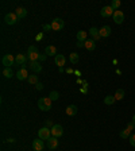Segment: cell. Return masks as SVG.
<instances>
[{
  "label": "cell",
  "instance_id": "6da1fadb",
  "mask_svg": "<svg viewBox=\"0 0 135 151\" xmlns=\"http://www.w3.org/2000/svg\"><path fill=\"white\" fill-rule=\"evenodd\" d=\"M38 108L43 112H47L51 109V100L50 97H41L38 100Z\"/></svg>",
  "mask_w": 135,
  "mask_h": 151
},
{
  "label": "cell",
  "instance_id": "7a4b0ae2",
  "mask_svg": "<svg viewBox=\"0 0 135 151\" xmlns=\"http://www.w3.org/2000/svg\"><path fill=\"white\" fill-rule=\"evenodd\" d=\"M1 63H3L6 67H11L12 65H15V57L12 54H6L1 58Z\"/></svg>",
  "mask_w": 135,
  "mask_h": 151
},
{
  "label": "cell",
  "instance_id": "3957f363",
  "mask_svg": "<svg viewBox=\"0 0 135 151\" xmlns=\"http://www.w3.org/2000/svg\"><path fill=\"white\" fill-rule=\"evenodd\" d=\"M65 26V22L61 18H56L53 22H51V30L53 31H61Z\"/></svg>",
  "mask_w": 135,
  "mask_h": 151
},
{
  "label": "cell",
  "instance_id": "277c9868",
  "mask_svg": "<svg viewBox=\"0 0 135 151\" xmlns=\"http://www.w3.org/2000/svg\"><path fill=\"white\" fill-rule=\"evenodd\" d=\"M38 136L39 139H42V140H47L50 136H51V130L47 128V127H43L41 130L38 131Z\"/></svg>",
  "mask_w": 135,
  "mask_h": 151
},
{
  "label": "cell",
  "instance_id": "5b68a950",
  "mask_svg": "<svg viewBox=\"0 0 135 151\" xmlns=\"http://www.w3.org/2000/svg\"><path fill=\"white\" fill-rule=\"evenodd\" d=\"M18 16H16V14L15 12H10V14H7L6 16H4V22L7 23V25L10 26H14L16 22H18Z\"/></svg>",
  "mask_w": 135,
  "mask_h": 151
},
{
  "label": "cell",
  "instance_id": "8992f818",
  "mask_svg": "<svg viewBox=\"0 0 135 151\" xmlns=\"http://www.w3.org/2000/svg\"><path fill=\"white\" fill-rule=\"evenodd\" d=\"M50 130H51V136H54V138H60V136H62V133H64V128H62V126H60V124H54Z\"/></svg>",
  "mask_w": 135,
  "mask_h": 151
},
{
  "label": "cell",
  "instance_id": "52a82bcc",
  "mask_svg": "<svg viewBox=\"0 0 135 151\" xmlns=\"http://www.w3.org/2000/svg\"><path fill=\"white\" fill-rule=\"evenodd\" d=\"M114 12H115V11L112 10L111 6H105V7H103V8H101V11H100V14H101L103 18H110V16H114Z\"/></svg>",
  "mask_w": 135,
  "mask_h": 151
},
{
  "label": "cell",
  "instance_id": "ba28073f",
  "mask_svg": "<svg viewBox=\"0 0 135 151\" xmlns=\"http://www.w3.org/2000/svg\"><path fill=\"white\" fill-rule=\"evenodd\" d=\"M27 55H25V54L19 53L18 55L15 57V65H22V66H26V62H27Z\"/></svg>",
  "mask_w": 135,
  "mask_h": 151
},
{
  "label": "cell",
  "instance_id": "9c48e42d",
  "mask_svg": "<svg viewBox=\"0 0 135 151\" xmlns=\"http://www.w3.org/2000/svg\"><path fill=\"white\" fill-rule=\"evenodd\" d=\"M114 22L116 25H122L123 22H124V14L122 12V11H115L114 12Z\"/></svg>",
  "mask_w": 135,
  "mask_h": 151
},
{
  "label": "cell",
  "instance_id": "30bf717a",
  "mask_svg": "<svg viewBox=\"0 0 135 151\" xmlns=\"http://www.w3.org/2000/svg\"><path fill=\"white\" fill-rule=\"evenodd\" d=\"M29 72H27V69L26 67H22L20 70H18V73H16V78L18 80H20V81H23V80H27L29 78Z\"/></svg>",
  "mask_w": 135,
  "mask_h": 151
},
{
  "label": "cell",
  "instance_id": "8fae6325",
  "mask_svg": "<svg viewBox=\"0 0 135 151\" xmlns=\"http://www.w3.org/2000/svg\"><path fill=\"white\" fill-rule=\"evenodd\" d=\"M47 147L50 150H56L58 147V138H54V136H50L47 139Z\"/></svg>",
  "mask_w": 135,
  "mask_h": 151
},
{
  "label": "cell",
  "instance_id": "7c38bea8",
  "mask_svg": "<svg viewBox=\"0 0 135 151\" xmlns=\"http://www.w3.org/2000/svg\"><path fill=\"white\" fill-rule=\"evenodd\" d=\"M30 69L37 74L39 72H42V65H41L39 61H34V62H30Z\"/></svg>",
  "mask_w": 135,
  "mask_h": 151
},
{
  "label": "cell",
  "instance_id": "4fadbf2b",
  "mask_svg": "<svg viewBox=\"0 0 135 151\" xmlns=\"http://www.w3.org/2000/svg\"><path fill=\"white\" fill-rule=\"evenodd\" d=\"M43 146H45V144H43L42 139H34V140H32V148L35 151H42Z\"/></svg>",
  "mask_w": 135,
  "mask_h": 151
},
{
  "label": "cell",
  "instance_id": "5bb4252c",
  "mask_svg": "<svg viewBox=\"0 0 135 151\" xmlns=\"http://www.w3.org/2000/svg\"><path fill=\"white\" fill-rule=\"evenodd\" d=\"M89 34H91V37L93 38V41L96 42L97 39H100L101 37H100V30L96 27H91V30H89Z\"/></svg>",
  "mask_w": 135,
  "mask_h": 151
},
{
  "label": "cell",
  "instance_id": "9a60e30c",
  "mask_svg": "<svg viewBox=\"0 0 135 151\" xmlns=\"http://www.w3.org/2000/svg\"><path fill=\"white\" fill-rule=\"evenodd\" d=\"M15 14H16V16H18L19 19H23L27 16V11H26L25 7H18L15 10Z\"/></svg>",
  "mask_w": 135,
  "mask_h": 151
},
{
  "label": "cell",
  "instance_id": "2e32d148",
  "mask_svg": "<svg viewBox=\"0 0 135 151\" xmlns=\"http://www.w3.org/2000/svg\"><path fill=\"white\" fill-rule=\"evenodd\" d=\"M56 65H57V66H60V67H62L65 65V62H66V58H65L64 55H62V54H57V55H56Z\"/></svg>",
  "mask_w": 135,
  "mask_h": 151
},
{
  "label": "cell",
  "instance_id": "e0dca14e",
  "mask_svg": "<svg viewBox=\"0 0 135 151\" xmlns=\"http://www.w3.org/2000/svg\"><path fill=\"white\" fill-rule=\"evenodd\" d=\"M111 35V27L110 26H104V27L100 28V37L101 38H107V37Z\"/></svg>",
  "mask_w": 135,
  "mask_h": 151
},
{
  "label": "cell",
  "instance_id": "ac0fdd59",
  "mask_svg": "<svg viewBox=\"0 0 135 151\" xmlns=\"http://www.w3.org/2000/svg\"><path fill=\"white\" fill-rule=\"evenodd\" d=\"M84 47H85L86 50H89V51H93V50L96 49V43H95V41H93V39H86Z\"/></svg>",
  "mask_w": 135,
  "mask_h": 151
},
{
  "label": "cell",
  "instance_id": "d6986e66",
  "mask_svg": "<svg viewBox=\"0 0 135 151\" xmlns=\"http://www.w3.org/2000/svg\"><path fill=\"white\" fill-rule=\"evenodd\" d=\"M39 51H27V58L30 60V62H34V61L39 60Z\"/></svg>",
  "mask_w": 135,
  "mask_h": 151
},
{
  "label": "cell",
  "instance_id": "ffe728a7",
  "mask_svg": "<svg viewBox=\"0 0 135 151\" xmlns=\"http://www.w3.org/2000/svg\"><path fill=\"white\" fill-rule=\"evenodd\" d=\"M45 54H46L47 57L49 55H57V49H56V46H46V49H45Z\"/></svg>",
  "mask_w": 135,
  "mask_h": 151
},
{
  "label": "cell",
  "instance_id": "44dd1931",
  "mask_svg": "<svg viewBox=\"0 0 135 151\" xmlns=\"http://www.w3.org/2000/svg\"><path fill=\"white\" fill-rule=\"evenodd\" d=\"M65 112H66V115L68 116H75L76 113H77V107L76 105H68L66 107V109H65Z\"/></svg>",
  "mask_w": 135,
  "mask_h": 151
},
{
  "label": "cell",
  "instance_id": "7402d4cb",
  "mask_svg": "<svg viewBox=\"0 0 135 151\" xmlns=\"http://www.w3.org/2000/svg\"><path fill=\"white\" fill-rule=\"evenodd\" d=\"M115 101H116L115 96H105V97H104V104H105V105H112Z\"/></svg>",
  "mask_w": 135,
  "mask_h": 151
},
{
  "label": "cell",
  "instance_id": "603a6c76",
  "mask_svg": "<svg viewBox=\"0 0 135 151\" xmlns=\"http://www.w3.org/2000/svg\"><path fill=\"white\" fill-rule=\"evenodd\" d=\"M119 135H120L122 139H130V136H131V131L126 128V130H122Z\"/></svg>",
  "mask_w": 135,
  "mask_h": 151
},
{
  "label": "cell",
  "instance_id": "cb8c5ba5",
  "mask_svg": "<svg viewBox=\"0 0 135 151\" xmlns=\"http://www.w3.org/2000/svg\"><path fill=\"white\" fill-rule=\"evenodd\" d=\"M77 41L78 42H85L86 41V32L85 31H78L77 32Z\"/></svg>",
  "mask_w": 135,
  "mask_h": 151
},
{
  "label": "cell",
  "instance_id": "d4e9b609",
  "mask_svg": "<svg viewBox=\"0 0 135 151\" xmlns=\"http://www.w3.org/2000/svg\"><path fill=\"white\" fill-rule=\"evenodd\" d=\"M27 81H29V84L37 85V84H38V76H37L35 73H34V74H30L29 78H27Z\"/></svg>",
  "mask_w": 135,
  "mask_h": 151
},
{
  "label": "cell",
  "instance_id": "484cf974",
  "mask_svg": "<svg viewBox=\"0 0 135 151\" xmlns=\"http://www.w3.org/2000/svg\"><path fill=\"white\" fill-rule=\"evenodd\" d=\"M3 76L6 78H12L14 77V72L11 70V67H6V69L3 70Z\"/></svg>",
  "mask_w": 135,
  "mask_h": 151
},
{
  "label": "cell",
  "instance_id": "4316f807",
  "mask_svg": "<svg viewBox=\"0 0 135 151\" xmlns=\"http://www.w3.org/2000/svg\"><path fill=\"white\" fill-rule=\"evenodd\" d=\"M69 60H70V62L73 63V65H76V63L78 62V60H80V57H78L77 53H70V55H69Z\"/></svg>",
  "mask_w": 135,
  "mask_h": 151
},
{
  "label": "cell",
  "instance_id": "83f0119b",
  "mask_svg": "<svg viewBox=\"0 0 135 151\" xmlns=\"http://www.w3.org/2000/svg\"><path fill=\"white\" fill-rule=\"evenodd\" d=\"M123 97H124V91L123 89H117L116 93H115V98L116 100H123Z\"/></svg>",
  "mask_w": 135,
  "mask_h": 151
},
{
  "label": "cell",
  "instance_id": "f1b7e54d",
  "mask_svg": "<svg viewBox=\"0 0 135 151\" xmlns=\"http://www.w3.org/2000/svg\"><path fill=\"white\" fill-rule=\"evenodd\" d=\"M50 100H51V101H56V100H58V97H60V93H58L57 91H51L50 92Z\"/></svg>",
  "mask_w": 135,
  "mask_h": 151
},
{
  "label": "cell",
  "instance_id": "f546056e",
  "mask_svg": "<svg viewBox=\"0 0 135 151\" xmlns=\"http://www.w3.org/2000/svg\"><path fill=\"white\" fill-rule=\"evenodd\" d=\"M120 0H114L112 3H111V7H112V10L114 11H117V8L120 7Z\"/></svg>",
  "mask_w": 135,
  "mask_h": 151
},
{
  "label": "cell",
  "instance_id": "4dcf8cb0",
  "mask_svg": "<svg viewBox=\"0 0 135 151\" xmlns=\"http://www.w3.org/2000/svg\"><path fill=\"white\" fill-rule=\"evenodd\" d=\"M128 140H130V144H131L132 147H135V133H132L131 136H130V139H128Z\"/></svg>",
  "mask_w": 135,
  "mask_h": 151
},
{
  "label": "cell",
  "instance_id": "1f68e13d",
  "mask_svg": "<svg viewBox=\"0 0 135 151\" xmlns=\"http://www.w3.org/2000/svg\"><path fill=\"white\" fill-rule=\"evenodd\" d=\"M134 128H135V124L132 123V122H131V123H128V124H127V130L132 131V130H134Z\"/></svg>",
  "mask_w": 135,
  "mask_h": 151
},
{
  "label": "cell",
  "instance_id": "d6a6232c",
  "mask_svg": "<svg viewBox=\"0 0 135 151\" xmlns=\"http://www.w3.org/2000/svg\"><path fill=\"white\" fill-rule=\"evenodd\" d=\"M43 30H45V31H49V30H51V25H43Z\"/></svg>",
  "mask_w": 135,
  "mask_h": 151
},
{
  "label": "cell",
  "instance_id": "836d02e7",
  "mask_svg": "<svg viewBox=\"0 0 135 151\" xmlns=\"http://www.w3.org/2000/svg\"><path fill=\"white\" fill-rule=\"evenodd\" d=\"M29 51H38V49H37V46L32 45V46H30L29 47Z\"/></svg>",
  "mask_w": 135,
  "mask_h": 151
},
{
  "label": "cell",
  "instance_id": "e575fe53",
  "mask_svg": "<svg viewBox=\"0 0 135 151\" xmlns=\"http://www.w3.org/2000/svg\"><path fill=\"white\" fill-rule=\"evenodd\" d=\"M35 88H37V89H38V91H42V89H43V85H42V84H41V82H38V84H37V85H35Z\"/></svg>",
  "mask_w": 135,
  "mask_h": 151
},
{
  "label": "cell",
  "instance_id": "d590c367",
  "mask_svg": "<svg viewBox=\"0 0 135 151\" xmlns=\"http://www.w3.org/2000/svg\"><path fill=\"white\" fill-rule=\"evenodd\" d=\"M46 58H47L46 54H42V55H39V60H41V61H45Z\"/></svg>",
  "mask_w": 135,
  "mask_h": 151
},
{
  "label": "cell",
  "instance_id": "8d00e7d4",
  "mask_svg": "<svg viewBox=\"0 0 135 151\" xmlns=\"http://www.w3.org/2000/svg\"><path fill=\"white\" fill-rule=\"evenodd\" d=\"M42 38H43V34H42V32L37 35V41H41V39H42Z\"/></svg>",
  "mask_w": 135,
  "mask_h": 151
},
{
  "label": "cell",
  "instance_id": "74e56055",
  "mask_svg": "<svg viewBox=\"0 0 135 151\" xmlns=\"http://www.w3.org/2000/svg\"><path fill=\"white\" fill-rule=\"evenodd\" d=\"M84 45H85V42H77V46H78V47H82Z\"/></svg>",
  "mask_w": 135,
  "mask_h": 151
},
{
  "label": "cell",
  "instance_id": "f35d334b",
  "mask_svg": "<svg viewBox=\"0 0 135 151\" xmlns=\"http://www.w3.org/2000/svg\"><path fill=\"white\" fill-rule=\"evenodd\" d=\"M46 124H47V126H51V127L54 126V124H53V122H50V120H47V122H46Z\"/></svg>",
  "mask_w": 135,
  "mask_h": 151
},
{
  "label": "cell",
  "instance_id": "ab89813d",
  "mask_svg": "<svg viewBox=\"0 0 135 151\" xmlns=\"http://www.w3.org/2000/svg\"><path fill=\"white\" fill-rule=\"evenodd\" d=\"M131 122H132V123H134V124H135V115H134V116H132V120H131Z\"/></svg>",
  "mask_w": 135,
  "mask_h": 151
},
{
  "label": "cell",
  "instance_id": "60d3db41",
  "mask_svg": "<svg viewBox=\"0 0 135 151\" xmlns=\"http://www.w3.org/2000/svg\"><path fill=\"white\" fill-rule=\"evenodd\" d=\"M134 130H135V128H134Z\"/></svg>",
  "mask_w": 135,
  "mask_h": 151
},
{
  "label": "cell",
  "instance_id": "b9f144b4",
  "mask_svg": "<svg viewBox=\"0 0 135 151\" xmlns=\"http://www.w3.org/2000/svg\"><path fill=\"white\" fill-rule=\"evenodd\" d=\"M34 151H35V150H34Z\"/></svg>",
  "mask_w": 135,
  "mask_h": 151
}]
</instances>
